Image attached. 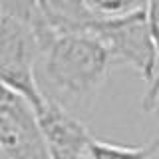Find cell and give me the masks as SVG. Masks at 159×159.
<instances>
[{
	"instance_id": "cell-1",
	"label": "cell",
	"mask_w": 159,
	"mask_h": 159,
	"mask_svg": "<svg viewBox=\"0 0 159 159\" xmlns=\"http://www.w3.org/2000/svg\"><path fill=\"white\" fill-rule=\"evenodd\" d=\"M111 70L107 50L89 34H64L36 60V84L44 99L78 119H88Z\"/></svg>"
},
{
	"instance_id": "cell-2",
	"label": "cell",
	"mask_w": 159,
	"mask_h": 159,
	"mask_svg": "<svg viewBox=\"0 0 159 159\" xmlns=\"http://www.w3.org/2000/svg\"><path fill=\"white\" fill-rule=\"evenodd\" d=\"M38 48L32 32L10 2H0V86L14 92L36 111L44 98L36 84Z\"/></svg>"
},
{
	"instance_id": "cell-3",
	"label": "cell",
	"mask_w": 159,
	"mask_h": 159,
	"mask_svg": "<svg viewBox=\"0 0 159 159\" xmlns=\"http://www.w3.org/2000/svg\"><path fill=\"white\" fill-rule=\"evenodd\" d=\"M86 34L107 50L111 64H127L149 84L157 72V52L145 22V2L116 18H98Z\"/></svg>"
},
{
	"instance_id": "cell-4",
	"label": "cell",
	"mask_w": 159,
	"mask_h": 159,
	"mask_svg": "<svg viewBox=\"0 0 159 159\" xmlns=\"http://www.w3.org/2000/svg\"><path fill=\"white\" fill-rule=\"evenodd\" d=\"M0 157L48 159L36 113L14 92L0 86Z\"/></svg>"
},
{
	"instance_id": "cell-5",
	"label": "cell",
	"mask_w": 159,
	"mask_h": 159,
	"mask_svg": "<svg viewBox=\"0 0 159 159\" xmlns=\"http://www.w3.org/2000/svg\"><path fill=\"white\" fill-rule=\"evenodd\" d=\"M34 113L48 159H82L89 139L93 137L82 119L74 117L48 99H44Z\"/></svg>"
},
{
	"instance_id": "cell-6",
	"label": "cell",
	"mask_w": 159,
	"mask_h": 159,
	"mask_svg": "<svg viewBox=\"0 0 159 159\" xmlns=\"http://www.w3.org/2000/svg\"><path fill=\"white\" fill-rule=\"evenodd\" d=\"M88 8L98 18H116L139 8L143 2H131V0H88Z\"/></svg>"
},
{
	"instance_id": "cell-7",
	"label": "cell",
	"mask_w": 159,
	"mask_h": 159,
	"mask_svg": "<svg viewBox=\"0 0 159 159\" xmlns=\"http://www.w3.org/2000/svg\"><path fill=\"white\" fill-rule=\"evenodd\" d=\"M145 22L159 62V2H145ZM159 66V64H157Z\"/></svg>"
},
{
	"instance_id": "cell-8",
	"label": "cell",
	"mask_w": 159,
	"mask_h": 159,
	"mask_svg": "<svg viewBox=\"0 0 159 159\" xmlns=\"http://www.w3.org/2000/svg\"><path fill=\"white\" fill-rule=\"evenodd\" d=\"M157 106H159V66H157V72L153 76V80L147 84V89L141 99V109L145 113H153Z\"/></svg>"
},
{
	"instance_id": "cell-9",
	"label": "cell",
	"mask_w": 159,
	"mask_h": 159,
	"mask_svg": "<svg viewBox=\"0 0 159 159\" xmlns=\"http://www.w3.org/2000/svg\"><path fill=\"white\" fill-rule=\"evenodd\" d=\"M151 143H153V151L149 155V159H159V133L151 139Z\"/></svg>"
}]
</instances>
